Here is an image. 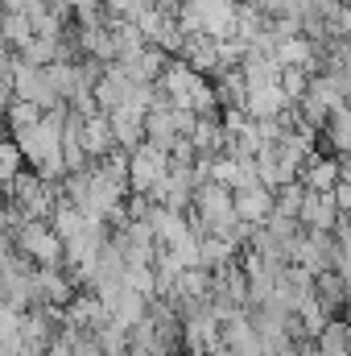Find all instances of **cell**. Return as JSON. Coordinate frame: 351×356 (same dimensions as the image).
Returning <instances> with one entry per match:
<instances>
[{
    "label": "cell",
    "instance_id": "6da1fadb",
    "mask_svg": "<svg viewBox=\"0 0 351 356\" xmlns=\"http://www.w3.org/2000/svg\"><path fill=\"white\" fill-rule=\"evenodd\" d=\"M62 124H67V104L46 108L42 120H37L33 129L12 133V141H17L21 154H25V166L37 170L46 182L67 178V162H62Z\"/></svg>",
    "mask_w": 351,
    "mask_h": 356
},
{
    "label": "cell",
    "instance_id": "7a4b0ae2",
    "mask_svg": "<svg viewBox=\"0 0 351 356\" xmlns=\"http://www.w3.org/2000/svg\"><path fill=\"white\" fill-rule=\"evenodd\" d=\"M12 249L21 257H29L33 266H67L62 236L50 228V220H21L12 232Z\"/></svg>",
    "mask_w": 351,
    "mask_h": 356
},
{
    "label": "cell",
    "instance_id": "3957f363",
    "mask_svg": "<svg viewBox=\"0 0 351 356\" xmlns=\"http://www.w3.org/2000/svg\"><path fill=\"white\" fill-rule=\"evenodd\" d=\"M166 175H170V149H162L153 141H141L128 154V195H149Z\"/></svg>",
    "mask_w": 351,
    "mask_h": 356
},
{
    "label": "cell",
    "instance_id": "277c9868",
    "mask_svg": "<svg viewBox=\"0 0 351 356\" xmlns=\"http://www.w3.org/2000/svg\"><path fill=\"white\" fill-rule=\"evenodd\" d=\"M8 83H12V99H29L37 108H58V91L50 88L46 67H33L25 58H8Z\"/></svg>",
    "mask_w": 351,
    "mask_h": 356
},
{
    "label": "cell",
    "instance_id": "5b68a950",
    "mask_svg": "<svg viewBox=\"0 0 351 356\" xmlns=\"http://www.w3.org/2000/svg\"><path fill=\"white\" fill-rule=\"evenodd\" d=\"M79 133H83V149H87L91 162H99L103 154L116 149V133H112V120L103 108H91V112H79Z\"/></svg>",
    "mask_w": 351,
    "mask_h": 356
},
{
    "label": "cell",
    "instance_id": "8992f818",
    "mask_svg": "<svg viewBox=\"0 0 351 356\" xmlns=\"http://www.w3.org/2000/svg\"><path fill=\"white\" fill-rule=\"evenodd\" d=\"M145 112L149 108H141V104H132V99H124L120 108H112L108 112V120H112V133H116V145L120 149H137L141 141H145Z\"/></svg>",
    "mask_w": 351,
    "mask_h": 356
},
{
    "label": "cell",
    "instance_id": "52a82bcc",
    "mask_svg": "<svg viewBox=\"0 0 351 356\" xmlns=\"http://www.w3.org/2000/svg\"><path fill=\"white\" fill-rule=\"evenodd\" d=\"M298 224H302V228H314V232H335V224H339L335 195H331V191H310V186H306Z\"/></svg>",
    "mask_w": 351,
    "mask_h": 356
},
{
    "label": "cell",
    "instance_id": "ba28073f",
    "mask_svg": "<svg viewBox=\"0 0 351 356\" xmlns=\"http://www.w3.org/2000/svg\"><path fill=\"white\" fill-rule=\"evenodd\" d=\"M232 203H236V220L244 224H264L273 216V186L252 182V186H240L232 191Z\"/></svg>",
    "mask_w": 351,
    "mask_h": 356
},
{
    "label": "cell",
    "instance_id": "9c48e42d",
    "mask_svg": "<svg viewBox=\"0 0 351 356\" xmlns=\"http://www.w3.org/2000/svg\"><path fill=\"white\" fill-rule=\"evenodd\" d=\"M67 266H37V302L46 307H67L75 298V286L71 277L62 273Z\"/></svg>",
    "mask_w": 351,
    "mask_h": 356
},
{
    "label": "cell",
    "instance_id": "30bf717a",
    "mask_svg": "<svg viewBox=\"0 0 351 356\" xmlns=\"http://www.w3.org/2000/svg\"><path fill=\"white\" fill-rule=\"evenodd\" d=\"M289 104H293V99L281 91V83H264V88H252L248 95H244V112H248L252 120H264V116H281Z\"/></svg>",
    "mask_w": 351,
    "mask_h": 356
},
{
    "label": "cell",
    "instance_id": "8fae6325",
    "mask_svg": "<svg viewBox=\"0 0 351 356\" xmlns=\"http://www.w3.org/2000/svg\"><path fill=\"white\" fill-rule=\"evenodd\" d=\"M149 302H153L149 294H141V290H132V286H124V290H120V298L112 302V323L128 332L132 323H141V319L149 315Z\"/></svg>",
    "mask_w": 351,
    "mask_h": 356
},
{
    "label": "cell",
    "instance_id": "7c38bea8",
    "mask_svg": "<svg viewBox=\"0 0 351 356\" xmlns=\"http://www.w3.org/2000/svg\"><path fill=\"white\" fill-rule=\"evenodd\" d=\"M314 294H318V302L335 315V311H343L351 302V286L335 273V269H323V273H314Z\"/></svg>",
    "mask_w": 351,
    "mask_h": 356
},
{
    "label": "cell",
    "instance_id": "4fadbf2b",
    "mask_svg": "<svg viewBox=\"0 0 351 356\" xmlns=\"http://www.w3.org/2000/svg\"><path fill=\"white\" fill-rule=\"evenodd\" d=\"M339 175H343V170H339V158H323V154H310L298 178H302L310 191H335Z\"/></svg>",
    "mask_w": 351,
    "mask_h": 356
},
{
    "label": "cell",
    "instance_id": "5bb4252c",
    "mask_svg": "<svg viewBox=\"0 0 351 356\" xmlns=\"http://www.w3.org/2000/svg\"><path fill=\"white\" fill-rule=\"evenodd\" d=\"M0 29H4V42L17 50V46H25L29 38H33V21H29V13L25 8H12V13H0Z\"/></svg>",
    "mask_w": 351,
    "mask_h": 356
},
{
    "label": "cell",
    "instance_id": "9a60e30c",
    "mask_svg": "<svg viewBox=\"0 0 351 356\" xmlns=\"http://www.w3.org/2000/svg\"><path fill=\"white\" fill-rule=\"evenodd\" d=\"M331 195H335V207H339V216H351V178H339Z\"/></svg>",
    "mask_w": 351,
    "mask_h": 356
}]
</instances>
